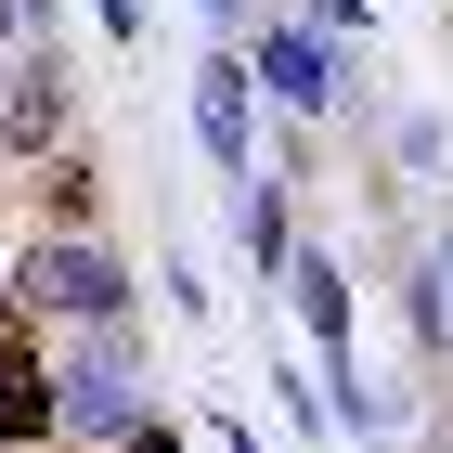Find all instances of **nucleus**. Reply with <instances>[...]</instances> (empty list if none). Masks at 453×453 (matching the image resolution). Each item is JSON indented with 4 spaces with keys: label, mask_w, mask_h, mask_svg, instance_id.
<instances>
[{
    "label": "nucleus",
    "mask_w": 453,
    "mask_h": 453,
    "mask_svg": "<svg viewBox=\"0 0 453 453\" xmlns=\"http://www.w3.org/2000/svg\"><path fill=\"white\" fill-rule=\"evenodd\" d=\"M259 78H273L285 104H337V65H324V39H298V27L259 39Z\"/></svg>",
    "instance_id": "5"
},
{
    "label": "nucleus",
    "mask_w": 453,
    "mask_h": 453,
    "mask_svg": "<svg viewBox=\"0 0 453 453\" xmlns=\"http://www.w3.org/2000/svg\"><path fill=\"white\" fill-rule=\"evenodd\" d=\"M65 388L39 376V337H27V298H0V441H39Z\"/></svg>",
    "instance_id": "2"
},
{
    "label": "nucleus",
    "mask_w": 453,
    "mask_h": 453,
    "mask_svg": "<svg viewBox=\"0 0 453 453\" xmlns=\"http://www.w3.org/2000/svg\"><path fill=\"white\" fill-rule=\"evenodd\" d=\"M0 142H65V65H52V39H39L27 65H13V91H0Z\"/></svg>",
    "instance_id": "4"
},
{
    "label": "nucleus",
    "mask_w": 453,
    "mask_h": 453,
    "mask_svg": "<svg viewBox=\"0 0 453 453\" xmlns=\"http://www.w3.org/2000/svg\"><path fill=\"white\" fill-rule=\"evenodd\" d=\"M13 27H27V0H0V39H13Z\"/></svg>",
    "instance_id": "9"
},
{
    "label": "nucleus",
    "mask_w": 453,
    "mask_h": 453,
    "mask_svg": "<svg viewBox=\"0 0 453 453\" xmlns=\"http://www.w3.org/2000/svg\"><path fill=\"white\" fill-rule=\"evenodd\" d=\"M117 441H130V453H181V441H169V427H142V415H130V427H117Z\"/></svg>",
    "instance_id": "8"
},
{
    "label": "nucleus",
    "mask_w": 453,
    "mask_h": 453,
    "mask_svg": "<svg viewBox=\"0 0 453 453\" xmlns=\"http://www.w3.org/2000/svg\"><path fill=\"white\" fill-rule=\"evenodd\" d=\"M27 311H78V324H104V311H130V273H117L91 234H52L27 259Z\"/></svg>",
    "instance_id": "1"
},
{
    "label": "nucleus",
    "mask_w": 453,
    "mask_h": 453,
    "mask_svg": "<svg viewBox=\"0 0 453 453\" xmlns=\"http://www.w3.org/2000/svg\"><path fill=\"white\" fill-rule=\"evenodd\" d=\"M39 208L65 220V234H91V208H104V169H91V156H52V169H39Z\"/></svg>",
    "instance_id": "6"
},
{
    "label": "nucleus",
    "mask_w": 453,
    "mask_h": 453,
    "mask_svg": "<svg viewBox=\"0 0 453 453\" xmlns=\"http://www.w3.org/2000/svg\"><path fill=\"white\" fill-rule=\"evenodd\" d=\"M195 130H208V156L246 181V142H259V104H246V52H208V65H195Z\"/></svg>",
    "instance_id": "3"
},
{
    "label": "nucleus",
    "mask_w": 453,
    "mask_h": 453,
    "mask_svg": "<svg viewBox=\"0 0 453 453\" xmlns=\"http://www.w3.org/2000/svg\"><path fill=\"white\" fill-rule=\"evenodd\" d=\"M298 311H311L324 349H349V273H337V259H298Z\"/></svg>",
    "instance_id": "7"
},
{
    "label": "nucleus",
    "mask_w": 453,
    "mask_h": 453,
    "mask_svg": "<svg viewBox=\"0 0 453 453\" xmlns=\"http://www.w3.org/2000/svg\"><path fill=\"white\" fill-rule=\"evenodd\" d=\"M208 13H220V27H234V0H208Z\"/></svg>",
    "instance_id": "10"
}]
</instances>
